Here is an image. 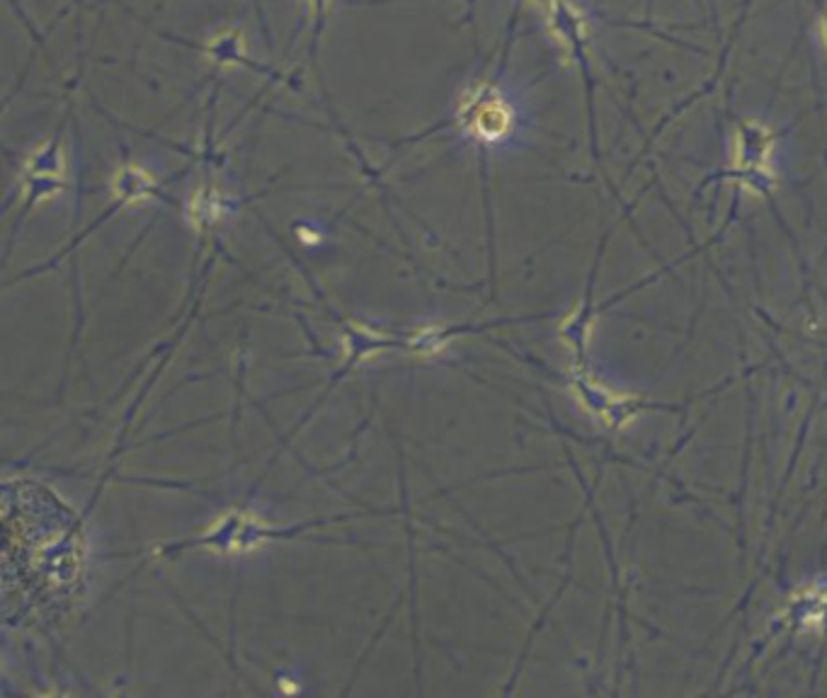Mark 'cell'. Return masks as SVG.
<instances>
[{
  "label": "cell",
  "instance_id": "6da1fadb",
  "mask_svg": "<svg viewBox=\"0 0 827 698\" xmlns=\"http://www.w3.org/2000/svg\"><path fill=\"white\" fill-rule=\"evenodd\" d=\"M466 124L481 138H500L510 128V110L498 95L481 93L466 102Z\"/></svg>",
  "mask_w": 827,
  "mask_h": 698
}]
</instances>
